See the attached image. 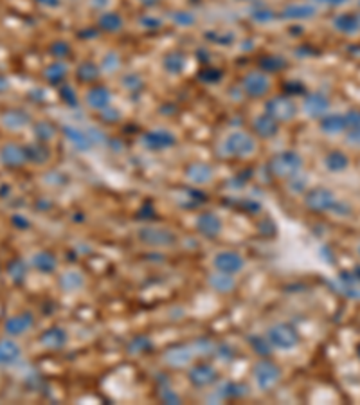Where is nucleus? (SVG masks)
Instances as JSON below:
<instances>
[{"label":"nucleus","instance_id":"1","mask_svg":"<svg viewBox=\"0 0 360 405\" xmlns=\"http://www.w3.org/2000/svg\"><path fill=\"white\" fill-rule=\"evenodd\" d=\"M266 339L272 344V348L281 349V351H290L299 344L297 330L287 323H278L274 326H270L268 332H266Z\"/></svg>","mask_w":360,"mask_h":405},{"label":"nucleus","instance_id":"2","mask_svg":"<svg viewBox=\"0 0 360 405\" xmlns=\"http://www.w3.org/2000/svg\"><path fill=\"white\" fill-rule=\"evenodd\" d=\"M254 141L245 132H232L222 142V151L225 157H247L254 151Z\"/></svg>","mask_w":360,"mask_h":405},{"label":"nucleus","instance_id":"3","mask_svg":"<svg viewBox=\"0 0 360 405\" xmlns=\"http://www.w3.org/2000/svg\"><path fill=\"white\" fill-rule=\"evenodd\" d=\"M303 168V160L296 151H283L270 160V171L279 178L296 177Z\"/></svg>","mask_w":360,"mask_h":405},{"label":"nucleus","instance_id":"4","mask_svg":"<svg viewBox=\"0 0 360 405\" xmlns=\"http://www.w3.org/2000/svg\"><path fill=\"white\" fill-rule=\"evenodd\" d=\"M254 382L261 391H268L272 389L281 378V369L270 360H259L252 369Z\"/></svg>","mask_w":360,"mask_h":405},{"label":"nucleus","instance_id":"5","mask_svg":"<svg viewBox=\"0 0 360 405\" xmlns=\"http://www.w3.org/2000/svg\"><path fill=\"white\" fill-rule=\"evenodd\" d=\"M213 267L220 272H225V274H238V272L243 270L245 267V259L241 258L238 252L234 250H220L216 252L215 258H213Z\"/></svg>","mask_w":360,"mask_h":405},{"label":"nucleus","instance_id":"6","mask_svg":"<svg viewBox=\"0 0 360 405\" xmlns=\"http://www.w3.org/2000/svg\"><path fill=\"white\" fill-rule=\"evenodd\" d=\"M337 204V198L333 196L330 189L326 187H313L306 193V206L312 209V211L317 213H324V211H331Z\"/></svg>","mask_w":360,"mask_h":405},{"label":"nucleus","instance_id":"7","mask_svg":"<svg viewBox=\"0 0 360 405\" xmlns=\"http://www.w3.org/2000/svg\"><path fill=\"white\" fill-rule=\"evenodd\" d=\"M265 110L270 117H274L276 121H290L297 114L296 103L288 97H274V99L266 101Z\"/></svg>","mask_w":360,"mask_h":405},{"label":"nucleus","instance_id":"8","mask_svg":"<svg viewBox=\"0 0 360 405\" xmlns=\"http://www.w3.org/2000/svg\"><path fill=\"white\" fill-rule=\"evenodd\" d=\"M141 141H142V144H144V148L153 150V151H159V150H166V148H171L176 142V139L169 130L159 128V130L146 132V134L142 135Z\"/></svg>","mask_w":360,"mask_h":405},{"label":"nucleus","instance_id":"9","mask_svg":"<svg viewBox=\"0 0 360 405\" xmlns=\"http://www.w3.org/2000/svg\"><path fill=\"white\" fill-rule=\"evenodd\" d=\"M139 240L146 245L151 247H167L175 243V234L167 229H159V227H146L141 229L139 233Z\"/></svg>","mask_w":360,"mask_h":405},{"label":"nucleus","instance_id":"10","mask_svg":"<svg viewBox=\"0 0 360 405\" xmlns=\"http://www.w3.org/2000/svg\"><path fill=\"white\" fill-rule=\"evenodd\" d=\"M188 378L197 387H209L218 380V371L209 364H197L189 369Z\"/></svg>","mask_w":360,"mask_h":405},{"label":"nucleus","instance_id":"11","mask_svg":"<svg viewBox=\"0 0 360 405\" xmlns=\"http://www.w3.org/2000/svg\"><path fill=\"white\" fill-rule=\"evenodd\" d=\"M270 79L265 72H250L243 79V90L250 97H261L268 92Z\"/></svg>","mask_w":360,"mask_h":405},{"label":"nucleus","instance_id":"12","mask_svg":"<svg viewBox=\"0 0 360 405\" xmlns=\"http://www.w3.org/2000/svg\"><path fill=\"white\" fill-rule=\"evenodd\" d=\"M195 227L197 231L206 238H216L222 233V220L220 216H216L215 213H202L195 220Z\"/></svg>","mask_w":360,"mask_h":405},{"label":"nucleus","instance_id":"13","mask_svg":"<svg viewBox=\"0 0 360 405\" xmlns=\"http://www.w3.org/2000/svg\"><path fill=\"white\" fill-rule=\"evenodd\" d=\"M195 357L193 348L189 346H173L164 353V362L171 367H184L188 364H191Z\"/></svg>","mask_w":360,"mask_h":405},{"label":"nucleus","instance_id":"14","mask_svg":"<svg viewBox=\"0 0 360 405\" xmlns=\"http://www.w3.org/2000/svg\"><path fill=\"white\" fill-rule=\"evenodd\" d=\"M67 341H69V335H67V332L60 326L49 328V330H45V332L42 333V337H40L42 346H45L47 349H61L67 344Z\"/></svg>","mask_w":360,"mask_h":405},{"label":"nucleus","instance_id":"15","mask_svg":"<svg viewBox=\"0 0 360 405\" xmlns=\"http://www.w3.org/2000/svg\"><path fill=\"white\" fill-rule=\"evenodd\" d=\"M33 326V315L31 314H20L9 317L4 324V330L8 332V335H22L26 333L29 328Z\"/></svg>","mask_w":360,"mask_h":405},{"label":"nucleus","instance_id":"16","mask_svg":"<svg viewBox=\"0 0 360 405\" xmlns=\"http://www.w3.org/2000/svg\"><path fill=\"white\" fill-rule=\"evenodd\" d=\"M110 99H112V94L105 86H96V88H90V90L86 92V103H88L90 108H96V110H105V108H108L110 107Z\"/></svg>","mask_w":360,"mask_h":405},{"label":"nucleus","instance_id":"17","mask_svg":"<svg viewBox=\"0 0 360 405\" xmlns=\"http://www.w3.org/2000/svg\"><path fill=\"white\" fill-rule=\"evenodd\" d=\"M207 283H209V286L213 290H216V292L220 293H229L234 290V276L232 274H225V272H213L209 276V279H207Z\"/></svg>","mask_w":360,"mask_h":405},{"label":"nucleus","instance_id":"18","mask_svg":"<svg viewBox=\"0 0 360 405\" xmlns=\"http://www.w3.org/2000/svg\"><path fill=\"white\" fill-rule=\"evenodd\" d=\"M254 132H256L259 137L270 139L278 134V121L274 117H270L268 114H263V116H257L252 123Z\"/></svg>","mask_w":360,"mask_h":405},{"label":"nucleus","instance_id":"19","mask_svg":"<svg viewBox=\"0 0 360 405\" xmlns=\"http://www.w3.org/2000/svg\"><path fill=\"white\" fill-rule=\"evenodd\" d=\"M63 134L67 135V139L72 142V144L77 148V150L86 151V150H90V148L94 146V144H92V141H90L88 132H86V130L74 128V126H65Z\"/></svg>","mask_w":360,"mask_h":405},{"label":"nucleus","instance_id":"20","mask_svg":"<svg viewBox=\"0 0 360 405\" xmlns=\"http://www.w3.org/2000/svg\"><path fill=\"white\" fill-rule=\"evenodd\" d=\"M186 177L193 184H207L213 178V168L204 162L191 164L188 168V171H186Z\"/></svg>","mask_w":360,"mask_h":405},{"label":"nucleus","instance_id":"21","mask_svg":"<svg viewBox=\"0 0 360 405\" xmlns=\"http://www.w3.org/2000/svg\"><path fill=\"white\" fill-rule=\"evenodd\" d=\"M328 107H330V103H328V97H326V95H322V94H319V92H315V94H310L308 97H306V101H305V112L308 114L310 117H319V116H322V114H326Z\"/></svg>","mask_w":360,"mask_h":405},{"label":"nucleus","instance_id":"22","mask_svg":"<svg viewBox=\"0 0 360 405\" xmlns=\"http://www.w3.org/2000/svg\"><path fill=\"white\" fill-rule=\"evenodd\" d=\"M33 267L38 272H42V274H51L58 267V261H56L54 254H51L47 250H40L33 256Z\"/></svg>","mask_w":360,"mask_h":405},{"label":"nucleus","instance_id":"23","mask_svg":"<svg viewBox=\"0 0 360 405\" xmlns=\"http://www.w3.org/2000/svg\"><path fill=\"white\" fill-rule=\"evenodd\" d=\"M20 358V346L13 341H0V366L15 364Z\"/></svg>","mask_w":360,"mask_h":405},{"label":"nucleus","instance_id":"24","mask_svg":"<svg viewBox=\"0 0 360 405\" xmlns=\"http://www.w3.org/2000/svg\"><path fill=\"white\" fill-rule=\"evenodd\" d=\"M60 286L65 290V292H76V290L83 288L85 286V277L79 272H65L63 276L60 277Z\"/></svg>","mask_w":360,"mask_h":405},{"label":"nucleus","instance_id":"25","mask_svg":"<svg viewBox=\"0 0 360 405\" xmlns=\"http://www.w3.org/2000/svg\"><path fill=\"white\" fill-rule=\"evenodd\" d=\"M0 157L9 166H18V164H22L27 159L26 150H22L20 146H15V144H8L4 150L0 151Z\"/></svg>","mask_w":360,"mask_h":405},{"label":"nucleus","instance_id":"26","mask_svg":"<svg viewBox=\"0 0 360 405\" xmlns=\"http://www.w3.org/2000/svg\"><path fill=\"white\" fill-rule=\"evenodd\" d=\"M321 128L326 134H339L346 128V119L344 116H339V114H330V116H324L321 121Z\"/></svg>","mask_w":360,"mask_h":405},{"label":"nucleus","instance_id":"27","mask_svg":"<svg viewBox=\"0 0 360 405\" xmlns=\"http://www.w3.org/2000/svg\"><path fill=\"white\" fill-rule=\"evenodd\" d=\"M186 63H188V60H186V56L182 52H169V54L164 58V69L169 74L184 72Z\"/></svg>","mask_w":360,"mask_h":405},{"label":"nucleus","instance_id":"28","mask_svg":"<svg viewBox=\"0 0 360 405\" xmlns=\"http://www.w3.org/2000/svg\"><path fill=\"white\" fill-rule=\"evenodd\" d=\"M347 164H349L347 162V157L344 153H340V151H331L324 159V166L333 173L344 171L347 168Z\"/></svg>","mask_w":360,"mask_h":405},{"label":"nucleus","instance_id":"29","mask_svg":"<svg viewBox=\"0 0 360 405\" xmlns=\"http://www.w3.org/2000/svg\"><path fill=\"white\" fill-rule=\"evenodd\" d=\"M335 27L340 29L342 33H353L358 29V18L353 15H340L335 18Z\"/></svg>","mask_w":360,"mask_h":405},{"label":"nucleus","instance_id":"30","mask_svg":"<svg viewBox=\"0 0 360 405\" xmlns=\"http://www.w3.org/2000/svg\"><path fill=\"white\" fill-rule=\"evenodd\" d=\"M313 13H315V9L306 4L290 6V8L285 9V17L287 18H308V17H313Z\"/></svg>","mask_w":360,"mask_h":405},{"label":"nucleus","instance_id":"31","mask_svg":"<svg viewBox=\"0 0 360 405\" xmlns=\"http://www.w3.org/2000/svg\"><path fill=\"white\" fill-rule=\"evenodd\" d=\"M250 346H252V349L256 351V353H259L261 357H266V355H270V351H272V344L268 342V339H266V335H254L250 337Z\"/></svg>","mask_w":360,"mask_h":405},{"label":"nucleus","instance_id":"32","mask_svg":"<svg viewBox=\"0 0 360 405\" xmlns=\"http://www.w3.org/2000/svg\"><path fill=\"white\" fill-rule=\"evenodd\" d=\"M99 24H101V27H103L105 31H119L121 26H123V20H121L119 15L116 13H107L101 17V20H99Z\"/></svg>","mask_w":360,"mask_h":405},{"label":"nucleus","instance_id":"33","mask_svg":"<svg viewBox=\"0 0 360 405\" xmlns=\"http://www.w3.org/2000/svg\"><path fill=\"white\" fill-rule=\"evenodd\" d=\"M8 272H9V276H11V279L13 281H22L24 277H26V263H24L22 259H15V261L9 263Z\"/></svg>","mask_w":360,"mask_h":405},{"label":"nucleus","instance_id":"34","mask_svg":"<svg viewBox=\"0 0 360 405\" xmlns=\"http://www.w3.org/2000/svg\"><path fill=\"white\" fill-rule=\"evenodd\" d=\"M4 123L9 126V128H20V126H26L29 123V117L26 114L17 112V114H6Z\"/></svg>","mask_w":360,"mask_h":405},{"label":"nucleus","instance_id":"35","mask_svg":"<svg viewBox=\"0 0 360 405\" xmlns=\"http://www.w3.org/2000/svg\"><path fill=\"white\" fill-rule=\"evenodd\" d=\"M65 74H67V67H65V65H61V63H54L47 69V78L51 79V81H54V83L60 81V79H63Z\"/></svg>","mask_w":360,"mask_h":405},{"label":"nucleus","instance_id":"36","mask_svg":"<svg viewBox=\"0 0 360 405\" xmlns=\"http://www.w3.org/2000/svg\"><path fill=\"white\" fill-rule=\"evenodd\" d=\"M77 76L85 81H90V79L98 78V69H96L92 63H83L79 69H77Z\"/></svg>","mask_w":360,"mask_h":405},{"label":"nucleus","instance_id":"37","mask_svg":"<svg viewBox=\"0 0 360 405\" xmlns=\"http://www.w3.org/2000/svg\"><path fill=\"white\" fill-rule=\"evenodd\" d=\"M151 349V342L146 339V337H137L135 341L130 344V351L132 353H141V351H148Z\"/></svg>","mask_w":360,"mask_h":405},{"label":"nucleus","instance_id":"38","mask_svg":"<svg viewBox=\"0 0 360 405\" xmlns=\"http://www.w3.org/2000/svg\"><path fill=\"white\" fill-rule=\"evenodd\" d=\"M243 387V385H238V384H225L223 385V391H222V396L225 398H236V396H241V394H245V391H240V389Z\"/></svg>","mask_w":360,"mask_h":405},{"label":"nucleus","instance_id":"39","mask_svg":"<svg viewBox=\"0 0 360 405\" xmlns=\"http://www.w3.org/2000/svg\"><path fill=\"white\" fill-rule=\"evenodd\" d=\"M344 119H346V126L349 128H360V112L356 110H351L347 116H344Z\"/></svg>","mask_w":360,"mask_h":405},{"label":"nucleus","instance_id":"40","mask_svg":"<svg viewBox=\"0 0 360 405\" xmlns=\"http://www.w3.org/2000/svg\"><path fill=\"white\" fill-rule=\"evenodd\" d=\"M103 67L107 70H116L117 67H119V58H117V54H107V56H105Z\"/></svg>","mask_w":360,"mask_h":405},{"label":"nucleus","instance_id":"41","mask_svg":"<svg viewBox=\"0 0 360 405\" xmlns=\"http://www.w3.org/2000/svg\"><path fill=\"white\" fill-rule=\"evenodd\" d=\"M347 141L353 142L355 146H360V128H351L347 134Z\"/></svg>","mask_w":360,"mask_h":405},{"label":"nucleus","instance_id":"42","mask_svg":"<svg viewBox=\"0 0 360 405\" xmlns=\"http://www.w3.org/2000/svg\"><path fill=\"white\" fill-rule=\"evenodd\" d=\"M164 400H166V403H178V396H176L175 392L171 391H166L164 392Z\"/></svg>","mask_w":360,"mask_h":405},{"label":"nucleus","instance_id":"43","mask_svg":"<svg viewBox=\"0 0 360 405\" xmlns=\"http://www.w3.org/2000/svg\"><path fill=\"white\" fill-rule=\"evenodd\" d=\"M13 222H15V224L20 225V227H27V225H29V222H27L26 218H22V220H20V218H18V215L13 216Z\"/></svg>","mask_w":360,"mask_h":405},{"label":"nucleus","instance_id":"44","mask_svg":"<svg viewBox=\"0 0 360 405\" xmlns=\"http://www.w3.org/2000/svg\"><path fill=\"white\" fill-rule=\"evenodd\" d=\"M351 274H353V277H355V281H360V265H358V267L353 268Z\"/></svg>","mask_w":360,"mask_h":405},{"label":"nucleus","instance_id":"45","mask_svg":"<svg viewBox=\"0 0 360 405\" xmlns=\"http://www.w3.org/2000/svg\"><path fill=\"white\" fill-rule=\"evenodd\" d=\"M330 2H331V4H342L344 0H330Z\"/></svg>","mask_w":360,"mask_h":405},{"label":"nucleus","instance_id":"46","mask_svg":"<svg viewBox=\"0 0 360 405\" xmlns=\"http://www.w3.org/2000/svg\"><path fill=\"white\" fill-rule=\"evenodd\" d=\"M356 353H358V357H360V344L356 346Z\"/></svg>","mask_w":360,"mask_h":405},{"label":"nucleus","instance_id":"47","mask_svg":"<svg viewBox=\"0 0 360 405\" xmlns=\"http://www.w3.org/2000/svg\"><path fill=\"white\" fill-rule=\"evenodd\" d=\"M358 254H360V245H358Z\"/></svg>","mask_w":360,"mask_h":405}]
</instances>
